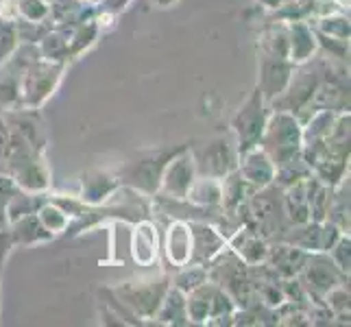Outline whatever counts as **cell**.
<instances>
[{
	"mask_svg": "<svg viewBox=\"0 0 351 327\" xmlns=\"http://www.w3.org/2000/svg\"><path fill=\"white\" fill-rule=\"evenodd\" d=\"M262 138L266 144V151L273 153V164L282 166L284 162L293 160L295 153L299 151L301 129L297 125L295 116L280 112L273 116L271 123H266Z\"/></svg>",
	"mask_w": 351,
	"mask_h": 327,
	"instance_id": "6da1fadb",
	"label": "cell"
},
{
	"mask_svg": "<svg viewBox=\"0 0 351 327\" xmlns=\"http://www.w3.org/2000/svg\"><path fill=\"white\" fill-rule=\"evenodd\" d=\"M262 101H264V96L258 88L251 94V99L238 109V114L232 120V127H234L238 142H240V147H238L240 153L256 149L262 140V133L266 127V114H264Z\"/></svg>",
	"mask_w": 351,
	"mask_h": 327,
	"instance_id": "7a4b0ae2",
	"label": "cell"
},
{
	"mask_svg": "<svg viewBox=\"0 0 351 327\" xmlns=\"http://www.w3.org/2000/svg\"><path fill=\"white\" fill-rule=\"evenodd\" d=\"M59 72H62V66H55V64H35L29 68L27 77H24V90H22L24 101H27L29 107H38L53 94L59 81Z\"/></svg>",
	"mask_w": 351,
	"mask_h": 327,
	"instance_id": "3957f363",
	"label": "cell"
},
{
	"mask_svg": "<svg viewBox=\"0 0 351 327\" xmlns=\"http://www.w3.org/2000/svg\"><path fill=\"white\" fill-rule=\"evenodd\" d=\"M195 173H197V164L190 155H181L173 157L171 164L164 168L162 173V186L166 195H171L175 199H184L188 197L190 186L195 184Z\"/></svg>",
	"mask_w": 351,
	"mask_h": 327,
	"instance_id": "277c9868",
	"label": "cell"
},
{
	"mask_svg": "<svg viewBox=\"0 0 351 327\" xmlns=\"http://www.w3.org/2000/svg\"><path fill=\"white\" fill-rule=\"evenodd\" d=\"M118 295L125 299L127 306L140 312L142 317H153L166 295V284L151 282V284H138V286H123V288H118Z\"/></svg>",
	"mask_w": 351,
	"mask_h": 327,
	"instance_id": "5b68a950",
	"label": "cell"
},
{
	"mask_svg": "<svg viewBox=\"0 0 351 327\" xmlns=\"http://www.w3.org/2000/svg\"><path fill=\"white\" fill-rule=\"evenodd\" d=\"M234 168H236V153L225 140L212 142L210 147L203 151L201 162H199L201 175L212 177V179H223L227 175H232Z\"/></svg>",
	"mask_w": 351,
	"mask_h": 327,
	"instance_id": "8992f818",
	"label": "cell"
},
{
	"mask_svg": "<svg viewBox=\"0 0 351 327\" xmlns=\"http://www.w3.org/2000/svg\"><path fill=\"white\" fill-rule=\"evenodd\" d=\"M251 216L256 218L258 229H262L266 236L282 227L284 205L275 197V190H262L260 195L251 199Z\"/></svg>",
	"mask_w": 351,
	"mask_h": 327,
	"instance_id": "52a82bcc",
	"label": "cell"
},
{
	"mask_svg": "<svg viewBox=\"0 0 351 327\" xmlns=\"http://www.w3.org/2000/svg\"><path fill=\"white\" fill-rule=\"evenodd\" d=\"M290 68L288 62H284V57H275V59H264L262 64V79H260V92L264 99H275L277 94H282L288 83H290Z\"/></svg>",
	"mask_w": 351,
	"mask_h": 327,
	"instance_id": "ba28073f",
	"label": "cell"
},
{
	"mask_svg": "<svg viewBox=\"0 0 351 327\" xmlns=\"http://www.w3.org/2000/svg\"><path fill=\"white\" fill-rule=\"evenodd\" d=\"M306 282L308 286L319 295H328L330 290L338 284V277H341V269L334 264H330L328 258L323 256H314L306 264Z\"/></svg>",
	"mask_w": 351,
	"mask_h": 327,
	"instance_id": "9c48e42d",
	"label": "cell"
},
{
	"mask_svg": "<svg viewBox=\"0 0 351 327\" xmlns=\"http://www.w3.org/2000/svg\"><path fill=\"white\" fill-rule=\"evenodd\" d=\"M242 155H245V164L240 166V173L245 177L247 184L260 186V188L269 186L275 177V164L271 157L258 149H251Z\"/></svg>",
	"mask_w": 351,
	"mask_h": 327,
	"instance_id": "30bf717a",
	"label": "cell"
},
{
	"mask_svg": "<svg viewBox=\"0 0 351 327\" xmlns=\"http://www.w3.org/2000/svg\"><path fill=\"white\" fill-rule=\"evenodd\" d=\"M184 149H177L173 153H168L164 157H149V160H144V162H138L136 166L131 168V181L136 186H140L142 190H147V192H153L157 188V184L162 181V173H164V168L168 166V160H173V157L177 153H181Z\"/></svg>",
	"mask_w": 351,
	"mask_h": 327,
	"instance_id": "8fae6325",
	"label": "cell"
},
{
	"mask_svg": "<svg viewBox=\"0 0 351 327\" xmlns=\"http://www.w3.org/2000/svg\"><path fill=\"white\" fill-rule=\"evenodd\" d=\"M9 225H11L9 229L11 238H14V242H18V245H38V242H46L53 238V234L42 225L38 212L16 218V221Z\"/></svg>",
	"mask_w": 351,
	"mask_h": 327,
	"instance_id": "7c38bea8",
	"label": "cell"
},
{
	"mask_svg": "<svg viewBox=\"0 0 351 327\" xmlns=\"http://www.w3.org/2000/svg\"><path fill=\"white\" fill-rule=\"evenodd\" d=\"M190 236H192V256L199 262L212 260L216 253L225 247V240L216 234L214 229L205 225H192Z\"/></svg>",
	"mask_w": 351,
	"mask_h": 327,
	"instance_id": "4fadbf2b",
	"label": "cell"
},
{
	"mask_svg": "<svg viewBox=\"0 0 351 327\" xmlns=\"http://www.w3.org/2000/svg\"><path fill=\"white\" fill-rule=\"evenodd\" d=\"M284 212L290 216V221L301 225L310 221V208H308V195H306V184L299 181V184L290 186L284 199Z\"/></svg>",
	"mask_w": 351,
	"mask_h": 327,
	"instance_id": "5bb4252c",
	"label": "cell"
},
{
	"mask_svg": "<svg viewBox=\"0 0 351 327\" xmlns=\"http://www.w3.org/2000/svg\"><path fill=\"white\" fill-rule=\"evenodd\" d=\"M317 48V40H314L312 31L306 24H293L290 27V40H288V51L293 55V62H306Z\"/></svg>",
	"mask_w": 351,
	"mask_h": 327,
	"instance_id": "9a60e30c",
	"label": "cell"
},
{
	"mask_svg": "<svg viewBox=\"0 0 351 327\" xmlns=\"http://www.w3.org/2000/svg\"><path fill=\"white\" fill-rule=\"evenodd\" d=\"M168 256L175 264H186L190 260V253H192V236L190 232H186V225H173L171 227V240H168Z\"/></svg>",
	"mask_w": 351,
	"mask_h": 327,
	"instance_id": "2e32d148",
	"label": "cell"
},
{
	"mask_svg": "<svg viewBox=\"0 0 351 327\" xmlns=\"http://www.w3.org/2000/svg\"><path fill=\"white\" fill-rule=\"evenodd\" d=\"M306 264V256L297 247H280V251L275 253V271L282 273L286 277L297 275Z\"/></svg>",
	"mask_w": 351,
	"mask_h": 327,
	"instance_id": "e0dca14e",
	"label": "cell"
},
{
	"mask_svg": "<svg viewBox=\"0 0 351 327\" xmlns=\"http://www.w3.org/2000/svg\"><path fill=\"white\" fill-rule=\"evenodd\" d=\"M114 188H116V181H112L107 175L99 173L94 177H88V179H83V201H90V203L103 201Z\"/></svg>",
	"mask_w": 351,
	"mask_h": 327,
	"instance_id": "ac0fdd59",
	"label": "cell"
},
{
	"mask_svg": "<svg viewBox=\"0 0 351 327\" xmlns=\"http://www.w3.org/2000/svg\"><path fill=\"white\" fill-rule=\"evenodd\" d=\"M38 216H40L42 225H44L53 236L59 234V232H64V229H68V223H70V216H68L62 208H59L57 203H46V205H42L40 212H38Z\"/></svg>",
	"mask_w": 351,
	"mask_h": 327,
	"instance_id": "d6986e66",
	"label": "cell"
},
{
	"mask_svg": "<svg viewBox=\"0 0 351 327\" xmlns=\"http://www.w3.org/2000/svg\"><path fill=\"white\" fill-rule=\"evenodd\" d=\"M240 238H242V245L238 247V253L242 256V260H247L249 264H258L260 260L269 256L266 245L260 240V236L251 234V232H242Z\"/></svg>",
	"mask_w": 351,
	"mask_h": 327,
	"instance_id": "ffe728a7",
	"label": "cell"
},
{
	"mask_svg": "<svg viewBox=\"0 0 351 327\" xmlns=\"http://www.w3.org/2000/svg\"><path fill=\"white\" fill-rule=\"evenodd\" d=\"M16 46H18L16 24L11 22V20L0 18V64L11 57V53L16 51Z\"/></svg>",
	"mask_w": 351,
	"mask_h": 327,
	"instance_id": "44dd1931",
	"label": "cell"
},
{
	"mask_svg": "<svg viewBox=\"0 0 351 327\" xmlns=\"http://www.w3.org/2000/svg\"><path fill=\"white\" fill-rule=\"evenodd\" d=\"M68 51V42L59 35H48V38L42 42V53L48 62H55V59H62V55H66Z\"/></svg>",
	"mask_w": 351,
	"mask_h": 327,
	"instance_id": "7402d4cb",
	"label": "cell"
},
{
	"mask_svg": "<svg viewBox=\"0 0 351 327\" xmlns=\"http://www.w3.org/2000/svg\"><path fill=\"white\" fill-rule=\"evenodd\" d=\"M18 9L29 22H38L48 16V7L42 3V0H20Z\"/></svg>",
	"mask_w": 351,
	"mask_h": 327,
	"instance_id": "603a6c76",
	"label": "cell"
},
{
	"mask_svg": "<svg viewBox=\"0 0 351 327\" xmlns=\"http://www.w3.org/2000/svg\"><path fill=\"white\" fill-rule=\"evenodd\" d=\"M330 251H332V256L338 264V269H341V273H349V236L338 238V242H334V247Z\"/></svg>",
	"mask_w": 351,
	"mask_h": 327,
	"instance_id": "cb8c5ba5",
	"label": "cell"
},
{
	"mask_svg": "<svg viewBox=\"0 0 351 327\" xmlns=\"http://www.w3.org/2000/svg\"><path fill=\"white\" fill-rule=\"evenodd\" d=\"M321 29L325 33L334 35L338 40H347L349 38V22L345 18H325L321 22Z\"/></svg>",
	"mask_w": 351,
	"mask_h": 327,
	"instance_id": "d4e9b609",
	"label": "cell"
},
{
	"mask_svg": "<svg viewBox=\"0 0 351 327\" xmlns=\"http://www.w3.org/2000/svg\"><path fill=\"white\" fill-rule=\"evenodd\" d=\"M18 192H20V186L16 184V179L0 171V205L7 208V203L14 199Z\"/></svg>",
	"mask_w": 351,
	"mask_h": 327,
	"instance_id": "484cf974",
	"label": "cell"
},
{
	"mask_svg": "<svg viewBox=\"0 0 351 327\" xmlns=\"http://www.w3.org/2000/svg\"><path fill=\"white\" fill-rule=\"evenodd\" d=\"M201 284H205V271L203 269H192V273L184 271L177 277V288L179 290H195Z\"/></svg>",
	"mask_w": 351,
	"mask_h": 327,
	"instance_id": "4316f807",
	"label": "cell"
},
{
	"mask_svg": "<svg viewBox=\"0 0 351 327\" xmlns=\"http://www.w3.org/2000/svg\"><path fill=\"white\" fill-rule=\"evenodd\" d=\"M14 247H16V242H14V238H11V232L7 227H3L0 229V271L5 269V262H7L9 253Z\"/></svg>",
	"mask_w": 351,
	"mask_h": 327,
	"instance_id": "83f0119b",
	"label": "cell"
},
{
	"mask_svg": "<svg viewBox=\"0 0 351 327\" xmlns=\"http://www.w3.org/2000/svg\"><path fill=\"white\" fill-rule=\"evenodd\" d=\"M3 227H9V221H7V212H5V208L0 205V229Z\"/></svg>",
	"mask_w": 351,
	"mask_h": 327,
	"instance_id": "f1b7e54d",
	"label": "cell"
},
{
	"mask_svg": "<svg viewBox=\"0 0 351 327\" xmlns=\"http://www.w3.org/2000/svg\"><path fill=\"white\" fill-rule=\"evenodd\" d=\"M107 3H110L112 7H123V5L127 3V0H107Z\"/></svg>",
	"mask_w": 351,
	"mask_h": 327,
	"instance_id": "f546056e",
	"label": "cell"
},
{
	"mask_svg": "<svg viewBox=\"0 0 351 327\" xmlns=\"http://www.w3.org/2000/svg\"><path fill=\"white\" fill-rule=\"evenodd\" d=\"M157 3H160V5H171L173 0H157Z\"/></svg>",
	"mask_w": 351,
	"mask_h": 327,
	"instance_id": "4dcf8cb0",
	"label": "cell"
}]
</instances>
